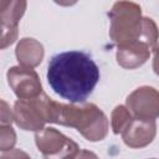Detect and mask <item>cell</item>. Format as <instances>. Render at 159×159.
Instances as JSON below:
<instances>
[{"mask_svg":"<svg viewBox=\"0 0 159 159\" xmlns=\"http://www.w3.org/2000/svg\"><path fill=\"white\" fill-rule=\"evenodd\" d=\"M154 71L157 75H159V46L155 50V58H154Z\"/></svg>","mask_w":159,"mask_h":159,"instance_id":"14","label":"cell"},{"mask_svg":"<svg viewBox=\"0 0 159 159\" xmlns=\"http://www.w3.org/2000/svg\"><path fill=\"white\" fill-rule=\"evenodd\" d=\"M55 104L46 94L37 98L19 99L15 103V122L25 130H40L45 122H53Z\"/></svg>","mask_w":159,"mask_h":159,"instance_id":"4","label":"cell"},{"mask_svg":"<svg viewBox=\"0 0 159 159\" xmlns=\"http://www.w3.org/2000/svg\"><path fill=\"white\" fill-rule=\"evenodd\" d=\"M53 123L76 127L88 140H101L107 133V118L94 106H63L56 103Z\"/></svg>","mask_w":159,"mask_h":159,"instance_id":"2","label":"cell"},{"mask_svg":"<svg viewBox=\"0 0 159 159\" xmlns=\"http://www.w3.org/2000/svg\"><path fill=\"white\" fill-rule=\"evenodd\" d=\"M99 68L83 51H65L51 57L47 81L55 93L71 103L84 102L99 81Z\"/></svg>","mask_w":159,"mask_h":159,"instance_id":"1","label":"cell"},{"mask_svg":"<svg viewBox=\"0 0 159 159\" xmlns=\"http://www.w3.org/2000/svg\"><path fill=\"white\" fill-rule=\"evenodd\" d=\"M130 120H132L130 114L125 111V108L122 107V106L120 107H117L114 109V112H113V120H112L113 132L116 134L119 133V132H123Z\"/></svg>","mask_w":159,"mask_h":159,"instance_id":"11","label":"cell"},{"mask_svg":"<svg viewBox=\"0 0 159 159\" xmlns=\"http://www.w3.org/2000/svg\"><path fill=\"white\" fill-rule=\"evenodd\" d=\"M16 56L24 66H36L43 56L42 46L34 39H24L16 48Z\"/></svg>","mask_w":159,"mask_h":159,"instance_id":"10","label":"cell"},{"mask_svg":"<svg viewBox=\"0 0 159 159\" xmlns=\"http://www.w3.org/2000/svg\"><path fill=\"white\" fill-rule=\"evenodd\" d=\"M127 103L138 119L154 120L159 116V93L152 87L138 88L128 97Z\"/></svg>","mask_w":159,"mask_h":159,"instance_id":"6","label":"cell"},{"mask_svg":"<svg viewBox=\"0 0 159 159\" xmlns=\"http://www.w3.org/2000/svg\"><path fill=\"white\" fill-rule=\"evenodd\" d=\"M1 159H30V158L21 150H12L9 152L7 154H2Z\"/></svg>","mask_w":159,"mask_h":159,"instance_id":"12","label":"cell"},{"mask_svg":"<svg viewBox=\"0 0 159 159\" xmlns=\"http://www.w3.org/2000/svg\"><path fill=\"white\" fill-rule=\"evenodd\" d=\"M78 159H97V157H96L93 153H91V152H86V150H83V152L80 153Z\"/></svg>","mask_w":159,"mask_h":159,"instance_id":"13","label":"cell"},{"mask_svg":"<svg viewBox=\"0 0 159 159\" xmlns=\"http://www.w3.org/2000/svg\"><path fill=\"white\" fill-rule=\"evenodd\" d=\"M9 84L20 99H30L39 96L41 92V83L37 75L26 67H12L7 72Z\"/></svg>","mask_w":159,"mask_h":159,"instance_id":"7","label":"cell"},{"mask_svg":"<svg viewBox=\"0 0 159 159\" xmlns=\"http://www.w3.org/2000/svg\"><path fill=\"white\" fill-rule=\"evenodd\" d=\"M111 16V37L119 48L139 42L143 31V19L140 7L135 2L120 1L113 5Z\"/></svg>","mask_w":159,"mask_h":159,"instance_id":"3","label":"cell"},{"mask_svg":"<svg viewBox=\"0 0 159 159\" xmlns=\"http://www.w3.org/2000/svg\"><path fill=\"white\" fill-rule=\"evenodd\" d=\"M155 134L154 120L132 119L123 130V139L127 145L137 148L150 143Z\"/></svg>","mask_w":159,"mask_h":159,"instance_id":"9","label":"cell"},{"mask_svg":"<svg viewBox=\"0 0 159 159\" xmlns=\"http://www.w3.org/2000/svg\"><path fill=\"white\" fill-rule=\"evenodd\" d=\"M1 7V19H2V45L4 48L6 45L12 43L16 36L17 22L24 14L26 7L25 1H0Z\"/></svg>","mask_w":159,"mask_h":159,"instance_id":"8","label":"cell"},{"mask_svg":"<svg viewBox=\"0 0 159 159\" xmlns=\"http://www.w3.org/2000/svg\"><path fill=\"white\" fill-rule=\"evenodd\" d=\"M35 138L45 159H73L78 153L77 144L53 128H46Z\"/></svg>","mask_w":159,"mask_h":159,"instance_id":"5","label":"cell"}]
</instances>
